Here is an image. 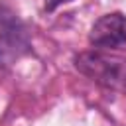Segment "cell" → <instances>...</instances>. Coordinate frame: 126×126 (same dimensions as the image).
Returning a JSON list of instances; mask_svg holds the SVG:
<instances>
[{
	"label": "cell",
	"mask_w": 126,
	"mask_h": 126,
	"mask_svg": "<svg viewBox=\"0 0 126 126\" xmlns=\"http://www.w3.org/2000/svg\"><path fill=\"white\" fill-rule=\"evenodd\" d=\"M75 63H77V69L89 75L91 79L126 93V61L124 59L91 51V53H81L75 59Z\"/></svg>",
	"instance_id": "cell-1"
},
{
	"label": "cell",
	"mask_w": 126,
	"mask_h": 126,
	"mask_svg": "<svg viewBox=\"0 0 126 126\" xmlns=\"http://www.w3.org/2000/svg\"><path fill=\"white\" fill-rule=\"evenodd\" d=\"M65 2H69V0H45V10H55L57 6L65 4Z\"/></svg>",
	"instance_id": "cell-3"
},
{
	"label": "cell",
	"mask_w": 126,
	"mask_h": 126,
	"mask_svg": "<svg viewBox=\"0 0 126 126\" xmlns=\"http://www.w3.org/2000/svg\"><path fill=\"white\" fill-rule=\"evenodd\" d=\"M89 41L94 47H118L126 43V16L120 12L100 16L89 33Z\"/></svg>",
	"instance_id": "cell-2"
}]
</instances>
